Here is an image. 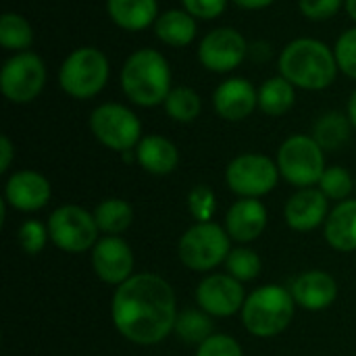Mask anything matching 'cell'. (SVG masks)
<instances>
[{
  "mask_svg": "<svg viewBox=\"0 0 356 356\" xmlns=\"http://www.w3.org/2000/svg\"><path fill=\"white\" fill-rule=\"evenodd\" d=\"M267 227V209L259 198H240L236 204L229 207L225 217V232L232 240L240 244H248Z\"/></svg>",
  "mask_w": 356,
  "mask_h": 356,
  "instance_id": "e0dca14e",
  "label": "cell"
},
{
  "mask_svg": "<svg viewBox=\"0 0 356 356\" xmlns=\"http://www.w3.org/2000/svg\"><path fill=\"white\" fill-rule=\"evenodd\" d=\"M280 179L277 163L265 154H240L225 169L229 190L242 198H259L269 194Z\"/></svg>",
  "mask_w": 356,
  "mask_h": 356,
  "instance_id": "8fae6325",
  "label": "cell"
},
{
  "mask_svg": "<svg viewBox=\"0 0 356 356\" xmlns=\"http://www.w3.org/2000/svg\"><path fill=\"white\" fill-rule=\"evenodd\" d=\"M46 83V65L33 52H17L0 71V88L6 100L27 104L40 96Z\"/></svg>",
  "mask_w": 356,
  "mask_h": 356,
  "instance_id": "30bf717a",
  "label": "cell"
},
{
  "mask_svg": "<svg viewBox=\"0 0 356 356\" xmlns=\"http://www.w3.org/2000/svg\"><path fill=\"white\" fill-rule=\"evenodd\" d=\"M234 4L246 10H259V8H267L269 4H273V0H234Z\"/></svg>",
  "mask_w": 356,
  "mask_h": 356,
  "instance_id": "f35d334b",
  "label": "cell"
},
{
  "mask_svg": "<svg viewBox=\"0 0 356 356\" xmlns=\"http://www.w3.org/2000/svg\"><path fill=\"white\" fill-rule=\"evenodd\" d=\"M319 190L334 200H346L355 190V181L344 167H327L319 179Z\"/></svg>",
  "mask_w": 356,
  "mask_h": 356,
  "instance_id": "4dcf8cb0",
  "label": "cell"
},
{
  "mask_svg": "<svg viewBox=\"0 0 356 356\" xmlns=\"http://www.w3.org/2000/svg\"><path fill=\"white\" fill-rule=\"evenodd\" d=\"M296 300L290 290L269 284L257 288L242 307V323L257 338L280 336L294 319Z\"/></svg>",
  "mask_w": 356,
  "mask_h": 356,
  "instance_id": "277c9868",
  "label": "cell"
},
{
  "mask_svg": "<svg viewBox=\"0 0 356 356\" xmlns=\"http://www.w3.org/2000/svg\"><path fill=\"white\" fill-rule=\"evenodd\" d=\"M173 332L177 334L179 340L200 346L204 340H209L213 336V323L204 311L202 313L200 311H186V313L177 315Z\"/></svg>",
  "mask_w": 356,
  "mask_h": 356,
  "instance_id": "f1b7e54d",
  "label": "cell"
},
{
  "mask_svg": "<svg viewBox=\"0 0 356 356\" xmlns=\"http://www.w3.org/2000/svg\"><path fill=\"white\" fill-rule=\"evenodd\" d=\"M296 86H292L286 77H271L259 88V108L265 115L271 117H282L286 115L294 100H296Z\"/></svg>",
  "mask_w": 356,
  "mask_h": 356,
  "instance_id": "cb8c5ba5",
  "label": "cell"
},
{
  "mask_svg": "<svg viewBox=\"0 0 356 356\" xmlns=\"http://www.w3.org/2000/svg\"><path fill=\"white\" fill-rule=\"evenodd\" d=\"M50 240L65 252H83L98 242V225L94 213L83 211L77 204L58 207L48 219Z\"/></svg>",
  "mask_w": 356,
  "mask_h": 356,
  "instance_id": "9c48e42d",
  "label": "cell"
},
{
  "mask_svg": "<svg viewBox=\"0 0 356 356\" xmlns=\"http://www.w3.org/2000/svg\"><path fill=\"white\" fill-rule=\"evenodd\" d=\"M334 54H336V60H338L340 71L346 73L348 77L356 79V27L344 31L338 38L336 48H334Z\"/></svg>",
  "mask_w": 356,
  "mask_h": 356,
  "instance_id": "d6a6232c",
  "label": "cell"
},
{
  "mask_svg": "<svg viewBox=\"0 0 356 356\" xmlns=\"http://www.w3.org/2000/svg\"><path fill=\"white\" fill-rule=\"evenodd\" d=\"M350 119L342 113H325L313 127V138L323 150H338L350 138Z\"/></svg>",
  "mask_w": 356,
  "mask_h": 356,
  "instance_id": "484cf974",
  "label": "cell"
},
{
  "mask_svg": "<svg viewBox=\"0 0 356 356\" xmlns=\"http://www.w3.org/2000/svg\"><path fill=\"white\" fill-rule=\"evenodd\" d=\"M188 207H190L192 217L198 223H211V219L215 215V209H217L215 192L209 186H196V188H192V192L188 196Z\"/></svg>",
  "mask_w": 356,
  "mask_h": 356,
  "instance_id": "1f68e13d",
  "label": "cell"
},
{
  "mask_svg": "<svg viewBox=\"0 0 356 356\" xmlns=\"http://www.w3.org/2000/svg\"><path fill=\"white\" fill-rule=\"evenodd\" d=\"M225 265H227V273L232 277H236L238 282H252L259 277V273L263 269L261 257L250 248H234L229 252Z\"/></svg>",
  "mask_w": 356,
  "mask_h": 356,
  "instance_id": "f546056e",
  "label": "cell"
},
{
  "mask_svg": "<svg viewBox=\"0 0 356 356\" xmlns=\"http://www.w3.org/2000/svg\"><path fill=\"white\" fill-rule=\"evenodd\" d=\"M94 219H96V225L100 232H104L108 236H119L125 229H129V225L134 221V209L127 200L108 198V200H102L94 209Z\"/></svg>",
  "mask_w": 356,
  "mask_h": 356,
  "instance_id": "d4e9b609",
  "label": "cell"
},
{
  "mask_svg": "<svg viewBox=\"0 0 356 356\" xmlns=\"http://www.w3.org/2000/svg\"><path fill=\"white\" fill-rule=\"evenodd\" d=\"M213 106L225 121H242L259 106V92L244 77H229L213 92Z\"/></svg>",
  "mask_w": 356,
  "mask_h": 356,
  "instance_id": "9a60e30c",
  "label": "cell"
},
{
  "mask_svg": "<svg viewBox=\"0 0 356 356\" xmlns=\"http://www.w3.org/2000/svg\"><path fill=\"white\" fill-rule=\"evenodd\" d=\"M121 88L138 106L165 104L171 88V69L167 58L152 48L136 50L121 69Z\"/></svg>",
  "mask_w": 356,
  "mask_h": 356,
  "instance_id": "3957f363",
  "label": "cell"
},
{
  "mask_svg": "<svg viewBox=\"0 0 356 356\" xmlns=\"http://www.w3.org/2000/svg\"><path fill=\"white\" fill-rule=\"evenodd\" d=\"M348 119H350L353 127H355V129H356V90H355V92H353L350 100H348Z\"/></svg>",
  "mask_w": 356,
  "mask_h": 356,
  "instance_id": "ab89813d",
  "label": "cell"
},
{
  "mask_svg": "<svg viewBox=\"0 0 356 356\" xmlns=\"http://www.w3.org/2000/svg\"><path fill=\"white\" fill-rule=\"evenodd\" d=\"M198 307L213 317H232L242 311L246 296L242 282L227 275H209L196 288Z\"/></svg>",
  "mask_w": 356,
  "mask_h": 356,
  "instance_id": "4fadbf2b",
  "label": "cell"
},
{
  "mask_svg": "<svg viewBox=\"0 0 356 356\" xmlns=\"http://www.w3.org/2000/svg\"><path fill=\"white\" fill-rule=\"evenodd\" d=\"M277 65L282 77L302 90L330 88L340 69L334 50L315 38H298L290 42L282 50Z\"/></svg>",
  "mask_w": 356,
  "mask_h": 356,
  "instance_id": "7a4b0ae2",
  "label": "cell"
},
{
  "mask_svg": "<svg viewBox=\"0 0 356 356\" xmlns=\"http://www.w3.org/2000/svg\"><path fill=\"white\" fill-rule=\"evenodd\" d=\"M344 6H346V13L350 15V19L356 21V0H346Z\"/></svg>",
  "mask_w": 356,
  "mask_h": 356,
  "instance_id": "60d3db41",
  "label": "cell"
},
{
  "mask_svg": "<svg viewBox=\"0 0 356 356\" xmlns=\"http://www.w3.org/2000/svg\"><path fill=\"white\" fill-rule=\"evenodd\" d=\"M136 159L144 171L152 175H169L179 163L175 144L163 136H146L136 146Z\"/></svg>",
  "mask_w": 356,
  "mask_h": 356,
  "instance_id": "ffe728a7",
  "label": "cell"
},
{
  "mask_svg": "<svg viewBox=\"0 0 356 356\" xmlns=\"http://www.w3.org/2000/svg\"><path fill=\"white\" fill-rule=\"evenodd\" d=\"M13 163V144L6 136L0 138V173H6Z\"/></svg>",
  "mask_w": 356,
  "mask_h": 356,
  "instance_id": "74e56055",
  "label": "cell"
},
{
  "mask_svg": "<svg viewBox=\"0 0 356 356\" xmlns=\"http://www.w3.org/2000/svg\"><path fill=\"white\" fill-rule=\"evenodd\" d=\"M165 111L173 121L179 123H190L194 121L200 111H202V100L200 96L186 86H177L169 92L167 100H165Z\"/></svg>",
  "mask_w": 356,
  "mask_h": 356,
  "instance_id": "83f0119b",
  "label": "cell"
},
{
  "mask_svg": "<svg viewBox=\"0 0 356 356\" xmlns=\"http://www.w3.org/2000/svg\"><path fill=\"white\" fill-rule=\"evenodd\" d=\"M327 215V196L317 188H300L286 204V221L296 232L317 229Z\"/></svg>",
  "mask_w": 356,
  "mask_h": 356,
  "instance_id": "ac0fdd59",
  "label": "cell"
},
{
  "mask_svg": "<svg viewBox=\"0 0 356 356\" xmlns=\"http://www.w3.org/2000/svg\"><path fill=\"white\" fill-rule=\"evenodd\" d=\"M108 58L94 46L73 50L60 65L58 83L65 94L77 100H88L100 94L108 81Z\"/></svg>",
  "mask_w": 356,
  "mask_h": 356,
  "instance_id": "5b68a950",
  "label": "cell"
},
{
  "mask_svg": "<svg viewBox=\"0 0 356 356\" xmlns=\"http://www.w3.org/2000/svg\"><path fill=\"white\" fill-rule=\"evenodd\" d=\"M355 190H356V184H355Z\"/></svg>",
  "mask_w": 356,
  "mask_h": 356,
  "instance_id": "b9f144b4",
  "label": "cell"
},
{
  "mask_svg": "<svg viewBox=\"0 0 356 356\" xmlns=\"http://www.w3.org/2000/svg\"><path fill=\"white\" fill-rule=\"evenodd\" d=\"M111 21L127 31L146 29L159 19L156 0H106Z\"/></svg>",
  "mask_w": 356,
  "mask_h": 356,
  "instance_id": "44dd1931",
  "label": "cell"
},
{
  "mask_svg": "<svg viewBox=\"0 0 356 356\" xmlns=\"http://www.w3.org/2000/svg\"><path fill=\"white\" fill-rule=\"evenodd\" d=\"M156 38L173 48H184L196 38V19L181 8H171L154 21Z\"/></svg>",
  "mask_w": 356,
  "mask_h": 356,
  "instance_id": "603a6c76",
  "label": "cell"
},
{
  "mask_svg": "<svg viewBox=\"0 0 356 356\" xmlns=\"http://www.w3.org/2000/svg\"><path fill=\"white\" fill-rule=\"evenodd\" d=\"M90 129L102 146L117 152L134 150L142 136L140 119L134 115V111L117 102L96 106L90 115Z\"/></svg>",
  "mask_w": 356,
  "mask_h": 356,
  "instance_id": "ba28073f",
  "label": "cell"
},
{
  "mask_svg": "<svg viewBox=\"0 0 356 356\" xmlns=\"http://www.w3.org/2000/svg\"><path fill=\"white\" fill-rule=\"evenodd\" d=\"M325 240L340 252L356 250V200H342L327 215Z\"/></svg>",
  "mask_w": 356,
  "mask_h": 356,
  "instance_id": "7402d4cb",
  "label": "cell"
},
{
  "mask_svg": "<svg viewBox=\"0 0 356 356\" xmlns=\"http://www.w3.org/2000/svg\"><path fill=\"white\" fill-rule=\"evenodd\" d=\"M184 4V10H188L194 19H217L225 6H227V0H181Z\"/></svg>",
  "mask_w": 356,
  "mask_h": 356,
  "instance_id": "8d00e7d4",
  "label": "cell"
},
{
  "mask_svg": "<svg viewBox=\"0 0 356 356\" xmlns=\"http://www.w3.org/2000/svg\"><path fill=\"white\" fill-rule=\"evenodd\" d=\"M344 2L346 0H298L302 15L313 21H325L334 17Z\"/></svg>",
  "mask_w": 356,
  "mask_h": 356,
  "instance_id": "d590c367",
  "label": "cell"
},
{
  "mask_svg": "<svg viewBox=\"0 0 356 356\" xmlns=\"http://www.w3.org/2000/svg\"><path fill=\"white\" fill-rule=\"evenodd\" d=\"M181 263L192 271H211L227 261L232 252L229 234L217 223H196L190 227L177 246Z\"/></svg>",
  "mask_w": 356,
  "mask_h": 356,
  "instance_id": "8992f818",
  "label": "cell"
},
{
  "mask_svg": "<svg viewBox=\"0 0 356 356\" xmlns=\"http://www.w3.org/2000/svg\"><path fill=\"white\" fill-rule=\"evenodd\" d=\"M52 194L50 181L38 171H17L8 177L4 186V200L17 211H40L48 204Z\"/></svg>",
  "mask_w": 356,
  "mask_h": 356,
  "instance_id": "2e32d148",
  "label": "cell"
},
{
  "mask_svg": "<svg viewBox=\"0 0 356 356\" xmlns=\"http://www.w3.org/2000/svg\"><path fill=\"white\" fill-rule=\"evenodd\" d=\"M292 296L296 305L307 311H325L338 296L336 280L325 271H307L292 284Z\"/></svg>",
  "mask_w": 356,
  "mask_h": 356,
  "instance_id": "d6986e66",
  "label": "cell"
},
{
  "mask_svg": "<svg viewBox=\"0 0 356 356\" xmlns=\"http://www.w3.org/2000/svg\"><path fill=\"white\" fill-rule=\"evenodd\" d=\"M196 356H242L240 344L225 334H213L198 346Z\"/></svg>",
  "mask_w": 356,
  "mask_h": 356,
  "instance_id": "e575fe53",
  "label": "cell"
},
{
  "mask_svg": "<svg viewBox=\"0 0 356 356\" xmlns=\"http://www.w3.org/2000/svg\"><path fill=\"white\" fill-rule=\"evenodd\" d=\"M92 267L104 284L121 286L134 275V252L125 240L106 236L92 250Z\"/></svg>",
  "mask_w": 356,
  "mask_h": 356,
  "instance_id": "5bb4252c",
  "label": "cell"
},
{
  "mask_svg": "<svg viewBox=\"0 0 356 356\" xmlns=\"http://www.w3.org/2000/svg\"><path fill=\"white\" fill-rule=\"evenodd\" d=\"M277 169L286 181L298 188H313L325 171L323 148L313 136H292L277 150Z\"/></svg>",
  "mask_w": 356,
  "mask_h": 356,
  "instance_id": "52a82bcc",
  "label": "cell"
},
{
  "mask_svg": "<svg viewBox=\"0 0 356 356\" xmlns=\"http://www.w3.org/2000/svg\"><path fill=\"white\" fill-rule=\"evenodd\" d=\"M115 330L138 346L161 344L177 321L173 288L154 273L131 275L117 286L111 305Z\"/></svg>",
  "mask_w": 356,
  "mask_h": 356,
  "instance_id": "6da1fadb",
  "label": "cell"
},
{
  "mask_svg": "<svg viewBox=\"0 0 356 356\" xmlns=\"http://www.w3.org/2000/svg\"><path fill=\"white\" fill-rule=\"evenodd\" d=\"M248 54L246 38L234 27H217L209 31L198 46V58L213 73H229L242 65Z\"/></svg>",
  "mask_w": 356,
  "mask_h": 356,
  "instance_id": "7c38bea8",
  "label": "cell"
},
{
  "mask_svg": "<svg viewBox=\"0 0 356 356\" xmlns=\"http://www.w3.org/2000/svg\"><path fill=\"white\" fill-rule=\"evenodd\" d=\"M48 227L42 225L40 221H25L19 229V244L27 254H38L44 250L48 242Z\"/></svg>",
  "mask_w": 356,
  "mask_h": 356,
  "instance_id": "836d02e7",
  "label": "cell"
},
{
  "mask_svg": "<svg viewBox=\"0 0 356 356\" xmlns=\"http://www.w3.org/2000/svg\"><path fill=\"white\" fill-rule=\"evenodd\" d=\"M33 42V29L29 21L17 13H4L0 19V44L4 50L27 52Z\"/></svg>",
  "mask_w": 356,
  "mask_h": 356,
  "instance_id": "4316f807",
  "label": "cell"
}]
</instances>
